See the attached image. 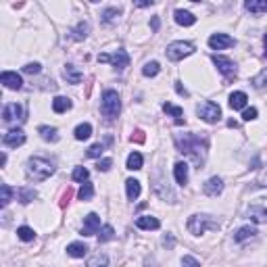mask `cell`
<instances>
[{"label": "cell", "instance_id": "obj_14", "mask_svg": "<svg viewBox=\"0 0 267 267\" xmlns=\"http://www.w3.org/2000/svg\"><path fill=\"white\" fill-rule=\"evenodd\" d=\"M246 217H249L252 223H267V207L251 205L249 209H246Z\"/></svg>", "mask_w": 267, "mask_h": 267}, {"label": "cell", "instance_id": "obj_37", "mask_svg": "<svg viewBox=\"0 0 267 267\" xmlns=\"http://www.w3.org/2000/svg\"><path fill=\"white\" fill-rule=\"evenodd\" d=\"M11 198H13V188L9 184H2V186H0V205L6 207L11 203Z\"/></svg>", "mask_w": 267, "mask_h": 267}, {"label": "cell", "instance_id": "obj_12", "mask_svg": "<svg viewBox=\"0 0 267 267\" xmlns=\"http://www.w3.org/2000/svg\"><path fill=\"white\" fill-rule=\"evenodd\" d=\"M234 44H236V40L230 38L228 33H213L209 38V46L213 50H223V48H230Z\"/></svg>", "mask_w": 267, "mask_h": 267}, {"label": "cell", "instance_id": "obj_30", "mask_svg": "<svg viewBox=\"0 0 267 267\" xmlns=\"http://www.w3.org/2000/svg\"><path fill=\"white\" fill-rule=\"evenodd\" d=\"M163 111H165V113H169L171 117H176V123H178V125H182V123H184V119H182L184 111L179 109V106L171 104V103H165V104H163Z\"/></svg>", "mask_w": 267, "mask_h": 267}, {"label": "cell", "instance_id": "obj_36", "mask_svg": "<svg viewBox=\"0 0 267 267\" xmlns=\"http://www.w3.org/2000/svg\"><path fill=\"white\" fill-rule=\"evenodd\" d=\"M113 238H115V230H113L111 225H103V228L98 230V242H109Z\"/></svg>", "mask_w": 267, "mask_h": 267}, {"label": "cell", "instance_id": "obj_16", "mask_svg": "<svg viewBox=\"0 0 267 267\" xmlns=\"http://www.w3.org/2000/svg\"><path fill=\"white\" fill-rule=\"evenodd\" d=\"M203 192L207 196H217V194H222L223 192V179L222 178H209L205 182V186H203Z\"/></svg>", "mask_w": 267, "mask_h": 267}, {"label": "cell", "instance_id": "obj_49", "mask_svg": "<svg viewBox=\"0 0 267 267\" xmlns=\"http://www.w3.org/2000/svg\"><path fill=\"white\" fill-rule=\"evenodd\" d=\"M130 140H132V142H134V140H136V142H144V132L142 130H136V132L132 134Z\"/></svg>", "mask_w": 267, "mask_h": 267}, {"label": "cell", "instance_id": "obj_35", "mask_svg": "<svg viewBox=\"0 0 267 267\" xmlns=\"http://www.w3.org/2000/svg\"><path fill=\"white\" fill-rule=\"evenodd\" d=\"M88 267H109V257L104 252H96L94 257H90Z\"/></svg>", "mask_w": 267, "mask_h": 267}, {"label": "cell", "instance_id": "obj_28", "mask_svg": "<svg viewBox=\"0 0 267 267\" xmlns=\"http://www.w3.org/2000/svg\"><path fill=\"white\" fill-rule=\"evenodd\" d=\"M257 234H259V232H257L255 228H251V225H244V228H240L236 234H234V240H236V242H244V240L255 238Z\"/></svg>", "mask_w": 267, "mask_h": 267}, {"label": "cell", "instance_id": "obj_51", "mask_svg": "<svg viewBox=\"0 0 267 267\" xmlns=\"http://www.w3.org/2000/svg\"><path fill=\"white\" fill-rule=\"evenodd\" d=\"M152 4H155L152 0H140V2H136L138 9H144V6H152Z\"/></svg>", "mask_w": 267, "mask_h": 267}, {"label": "cell", "instance_id": "obj_6", "mask_svg": "<svg viewBox=\"0 0 267 267\" xmlns=\"http://www.w3.org/2000/svg\"><path fill=\"white\" fill-rule=\"evenodd\" d=\"M196 115L207 123H217L222 119V109H219V104L211 103V100H205V103L196 104Z\"/></svg>", "mask_w": 267, "mask_h": 267}, {"label": "cell", "instance_id": "obj_32", "mask_svg": "<svg viewBox=\"0 0 267 267\" xmlns=\"http://www.w3.org/2000/svg\"><path fill=\"white\" fill-rule=\"evenodd\" d=\"M142 163H144V159L140 152H132V155L128 157V163H125V167L132 171H138V169H142Z\"/></svg>", "mask_w": 267, "mask_h": 267}, {"label": "cell", "instance_id": "obj_3", "mask_svg": "<svg viewBox=\"0 0 267 267\" xmlns=\"http://www.w3.org/2000/svg\"><path fill=\"white\" fill-rule=\"evenodd\" d=\"M186 228H188L192 236H200V234H205L207 230H219V222L213 219L211 215H207V213H196V215L188 217Z\"/></svg>", "mask_w": 267, "mask_h": 267}, {"label": "cell", "instance_id": "obj_40", "mask_svg": "<svg viewBox=\"0 0 267 267\" xmlns=\"http://www.w3.org/2000/svg\"><path fill=\"white\" fill-rule=\"evenodd\" d=\"M251 84H252V88H257V90H261V88H267V69H263L259 75H255L251 79Z\"/></svg>", "mask_w": 267, "mask_h": 267}, {"label": "cell", "instance_id": "obj_4", "mask_svg": "<svg viewBox=\"0 0 267 267\" xmlns=\"http://www.w3.org/2000/svg\"><path fill=\"white\" fill-rule=\"evenodd\" d=\"M121 111V100L115 90H104L103 100H100V113L106 117V121H115Z\"/></svg>", "mask_w": 267, "mask_h": 267}, {"label": "cell", "instance_id": "obj_8", "mask_svg": "<svg viewBox=\"0 0 267 267\" xmlns=\"http://www.w3.org/2000/svg\"><path fill=\"white\" fill-rule=\"evenodd\" d=\"M98 63H111L115 69H125L130 65V55L125 50H117L113 55H98Z\"/></svg>", "mask_w": 267, "mask_h": 267}, {"label": "cell", "instance_id": "obj_15", "mask_svg": "<svg viewBox=\"0 0 267 267\" xmlns=\"http://www.w3.org/2000/svg\"><path fill=\"white\" fill-rule=\"evenodd\" d=\"M100 230V217L96 213H88V215L84 217V228H82V234L84 236H92V234H96Z\"/></svg>", "mask_w": 267, "mask_h": 267}, {"label": "cell", "instance_id": "obj_45", "mask_svg": "<svg viewBox=\"0 0 267 267\" xmlns=\"http://www.w3.org/2000/svg\"><path fill=\"white\" fill-rule=\"evenodd\" d=\"M242 119H244V121H252V119H257V109H255V106H251V109H244Z\"/></svg>", "mask_w": 267, "mask_h": 267}, {"label": "cell", "instance_id": "obj_19", "mask_svg": "<svg viewBox=\"0 0 267 267\" xmlns=\"http://www.w3.org/2000/svg\"><path fill=\"white\" fill-rule=\"evenodd\" d=\"M173 17H176V23L184 25V28H190V25L196 23V17L192 15V13H188V11H182V9H178L176 13H173Z\"/></svg>", "mask_w": 267, "mask_h": 267}, {"label": "cell", "instance_id": "obj_34", "mask_svg": "<svg viewBox=\"0 0 267 267\" xmlns=\"http://www.w3.org/2000/svg\"><path fill=\"white\" fill-rule=\"evenodd\" d=\"M73 134H75V140H88L92 136V125L90 123H79Z\"/></svg>", "mask_w": 267, "mask_h": 267}, {"label": "cell", "instance_id": "obj_29", "mask_svg": "<svg viewBox=\"0 0 267 267\" xmlns=\"http://www.w3.org/2000/svg\"><path fill=\"white\" fill-rule=\"evenodd\" d=\"M17 194H19V203H21V205H28V203H31V200L38 196V192L33 190V188H30V186H23V188L17 190Z\"/></svg>", "mask_w": 267, "mask_h": 267}, {"label": "cell", "instance_id": "obj_2", "mask_svg": "<svg viewBox=\"0 0 267 267\" xmlns=\"http://www.w3.org/2000/svg\"><path fill=\"white\" fill-rule=\"evenodd\" d=\"M52 173H55V165H52V161H48V159H44V157L28 159L25 176H28L30 182H44V179H48Z\"/></svg>", "mask_w": 267, "mask_h": 267}, {"label": "cell", "instance_id": "obj_11", "mask_svg": "<svg viewBox=\"0 0 267 267\" xmlns=\"http://www.w3.org/2000/svg\"><path fill=\"white\" fill-rule=\"evenodd\" d=\"M2 144L4 146H9V148H17V146H21L25 144V132L21 128H13L9 130L2 136Z\"/></svg>", "mask_w": 267, "mask_h": 267}, {"label": "cell", "instance_id": "obj_24", "mask_svg": "<svg viewBox=\"0 0 267 267\" xmlns=\"http://www.w3.org/2000/svg\"><path fill=\"white\" fill-rule=\"evenodd\" d=\"M38 134L42 136V140H46V142H59V130L57 128H50V125H40Z\"/></svg>", "mask_w": 267, "mask_h": 267}, {"label": "cell", "instance_id": "obj_22", "mask_svg": "<svg viewBox=\"0 0 267 267\" xmlns=\"http://www.w3.org/2000/svg\"><path fill=\"white\" fill-rule=\"evenodd\" d=\"M63 75L67 79V84H79L82 82V71L77 69L75 65H65V71H63Z\"/></svg>", "mask_w": 267, "mask_h": 267}, {"label": "cell", "instance_id": "obj_23", "mask_svg": "<svg viewBox=\"0 0 267 267\" xmlns=\"http://www.w3.org/2000/svg\"><path fill=\"white\" fill-rule=\"evenodd\" d=\"M173 176H176V182L179 186H186L188 184V165L186 163H176V167H173Z\"/></svg>", "mask_w": 267, "mask_h": 267}, {"label": "cell", "instance_id": "obj_20", "mask_svg": "<svg viewBox=\"0 0 267 267\" xmlns=\"http://www.w3.org/2000/svg\"><path fill=\"white\" fill-rule=\"evenodd\" d=\"M119 15H121V9H117V6H106V9L100 11V19H103V23H106V25L115 23Z\"/></svg>", "mask_w": 267, "mask_h": 267}, {"label": "cell", "instance_id": "obj_13", "mask_svg": "<svg viewBox=\"0 0 267 267\" xmlns=\"http://www.w3.org/2000/svg\"><path fill=\"white\" fill-rule=\"evenodd\" d=\"M0 82H2V86L9 90H21V86H23L21 75L15 71H4L2 75H0Z\"/></svg>", "mask_w": 267, "mask_h": 267}, {"label": "cell", "instance_id": "obj_27", "mask_svg": "<svg viewBox=\"0 0 267 267\" xmlns=\"http://www.w3.org/2000/svg\"><path fill=\"white\" fill-rule=\"evenodd\" d=\"M125 192H128V198H130V200H136V198L140 196V192H142L138 179H134V178L125 179Z\"/></svg>", "mask_w": 267, "mask_h": 267}, {"label": "cell", "instance_id": "obj_9", "mask_svg": "<svg viewBox=\"0 0 267 267\" xmlns=\"http://www.w3.org/2000/svg\"><path fill=\"white\" fill-rule=\"evenodd\" d=\"M23 106L17 104V103H9L2 109V121L6 125H17L19 121H23Z\"/></svg>", "mask_w": 267, "mask_h": 267}, {"label": "cell", "instance_id": "obj_33", "mask_svg": "<svg viewBox=\"0 0 267 267\" xmlns=\"http://www.w3.org/2000/svg\"><path fill=\"white\" fill-rule=\"evenodd\" d=\"M88 31H90V23H88V21H79V23H77V28H75V30H71L73 40H84L86 36H88Z\"/></svg>", "mask_w": 267, "mask_h": 267}, {"label": "cell", "instance_id": "obj_42", "mask_svg": "<svg viewBox=\"0 0 267 267\" xmlns=\"http://www.w3.org/2000/svg\"><path fill=\"white\" fill-rule=\"evenodd\" d=\"M103 150H104V146L98 142V144H92L90 148H88V152H86V155H88L90 159H96V157H100V155H103Z\"/></svg>", "mask_w": 267, "mask_h": 267}, {"label": "cell", "instance_id": "obj_1", "mask_svg": "<svg viewBox=\"0 0 267 267\" xmlns=\"http://www.w3.org/2000/svg\"><path fill=\"white\" fill-rule=\"evenodd\" d=\"M173 140H176L178 150L182 152V155L190 157L198 169L205 165L207 146H209V140H207V136H200V134L188 132V134H176V136H173Z\"/></svg>", "mask_w": 267, "mask_h": 267}, {"label": "cell", "instance_id": "obj_7", "mask_svg": "<svg viewBox=\"0 0 267 267\" xmlns=\"http://www.w3.org/2000/svg\"><path fill=\"white\" fill-rule=\"evenodd\" d=\"M192 52H194V46H192L190 42H171L169 46H167V50H165V55L169 61H182V59L186 57H190Z\"/></svg>", "mask_w": 267, "mask_h": 267}, {"label": "cell", "instance_id": "obj_53", "mask_svg": "<svg viewBox=\"0 0 267 267\" xmlns=\"http://www.w3.org/2000/svg\"><path fill=\"white\" fill-rule=\"evenodd\" d=\"M263 44H265V57H267V33H265V38H263Z\"/></svg>", "mask_w": 267, "mask_h": 267}, {"label": "cell", "instance_id": "obj_25", "mask_svg": "<svg viewBox=\"0 0 267 267\" xmlns=\"http://www.w3.org/2000/svg\"><path fill=\"white\" fill-rule=\"evenodd\" d=\"M246 100H249V96L244 94V92H232L230 94V106L234 111H240L246 106Z\"/></svg>", "mask_w": 267, "mask_h": 267}, {"label": "cell", "instance_id": "obj_17", "mask_svg": "<svg viewBox=\"0 0 267 267\" xmlns=\"http://www.w3.org/2000/svg\"><path fill=\"white\" fill-rule=\"evenodd\" d=\"M136 228H140V230H159L161 228V222H159L157 217H152V215H140L136 219Z\"/></svg>", "mask_w": 267, "mask_h": 267}, {"label": "cell", "instance_id": "obj_41", "mask_svg": "<svg viewBox=\"0 0 267 267\" xmlns=\"http://www.w3.org/2000/svg\"><path fill=\"white\" fill-rule=\"evenodd\" d=\"M88 178H90V171L86 169V167H75V169H73V179H75V182H88Z\"/></svg>", "mask_w": 267, "mask_h": 267}, {"label": "cell", "instance_id": "obj_48", "mask_svg": "<svg viewBox=\"0 0 267 267\" xmlns=\"http://www.w3.org/2000/svg\"><path fill=\"white\" fill-rule=\"evenodd\" d=\"M257 184H259V186H263V188H267V169H263L261 173H259Z\"/></svg>", "mask_w": 267, "mask_h": 267}, {"label": "cell", "instance_id": "obj_10", "mask_svg": "<svg viewBox=\"0 0 267 267\" xmlns=\"http://www.w3.org/2000/svg\"><path fill=\"white\" fill-rule=\"evenodd\" d=\"M213 63H215V67L219 69V73H222V75H223L225 79L236 77L238 67H236V63H234L232 59H228V57H222V55H215V57H213Z\"/></svg>", "mask_w": 267, "mask_h": 267}, {"label": "cell", "instance_id": "obj_50", "mask_svg": "<svg viewBox=\"0 0 267 267\" xmlns=\"http://www.w3.org/2000/svg\"><path fill=\"white\" fill-rule=\"evenodd\" d=\"M176 90H178V94H179V96H190V94H188V90H186L184 86H182V82H176Z\"/></svg>", "mask_w": 267, "mask_h": 267}, {"label": "cell", "instance_id": "obj_44", "mask_svg": "<svg viewBox=\"0 0 267 267\" xmlns=\"http://www.w3.org/2000/svg\"><path fill=\"white\" fill-rule=\"evenodd\" d=\"M182 267H200V263L196 261L194 257L186 255V257H182Z\"/></svg>", "mask_w": 267, "mask_h": 267}, {"label": "cell", "instance_id": "obj_39", "mask_svg": "<svg viewBox=\"0 0 267 267\" xmlns=\"http://www.w3.org/2000/svg\"><path fill=\"white\" fill-rule=\"evenodd\" d=\"M17 236H19V240H23V242H31V240L36 238V232L28 228V225H21V228L17 230Z\"/></svg>", "mask_w": 267, "mask_h": 267}, {"label": "cell", "instance_id": "obj_18", "mask_svg": "<svg viewBox=\"0 0 267 267\" xmlns=\"http://www.w3.org/2000/svg\"><path fill=\"white\" fill-rule=\"evenodd\" d=\"M88 244H84V242H71L69 246H67V255L73 257V259H82L88 255Z\"/></svg>", "mask_w": 267, "mask_h": 267}, {"label": "cell", "instance_id": "obj_21", "mask_svg": "<svg viewBox=\"0 0 267 267\" xmlns=\"http://www.w3.org/2000/svg\"><path fill=\"white\" fill-rule=\"evenodd\" d=\"M244 9L252 15H263V13H267V0H246Z\"/></svg>", "mask_w": 267, "mask_h": 267}, {"label": "cell", "instance_id": "obj_52", "mask_svg": "<svg viewBox=\"0 0 267 267\" xmlns=\"http://www.w3.org/2000/svg\"><path fill=\"white\" fill-rule=\"evenodd\" d=\"M150 25H152V30L157 31V30H159V17H152V23H150Z\"/></svg>", "mask_w": 267, "mask_h": 267}, {"label": "cell", "instance_id": "obj_43", "mask_svg": "<svg viewBox=\"0 0 267 267\" xmlns=\"http://www.w3.org/2000/svg\"><path fill=\"white\" fill-rule=\"evenodd\" d=\"M40 69H42V67H40V63H28V65L23 67V71L30 73V75H36V73H40Z\"/></svg>", "mask_w": 267, "mask_h": 267}, {"label": "cell", "instance_id": "obj_31", "mask_svg": "<svg viewBox=\"0 0 267 267\" xmlns=\"http://www.w3.org/2000/svg\"><path fill=\"white\" fill-rule=\"evenodd\" d=\"M92 196H94V186H92L90 182H84L82 188L77 190V198L84 200V203H88V200H92Z\"/></svg>", "mask_w": 267, "mask_h": 267}, {"label": "cell", "instance_id": "obj_47", "mask_svg": "<svg viewBox=\"0 0 267 267\" xmlns=\"http://www.w3.org/2000/svg\"><path fill=\"white\" fill-rule=\"evenodd\" d=\"M163 244L167 249H173V246H176V238H173L171 234H167V236H163Z\"/></svg>", "mask_w": 267, "mask_h": 267}, {"label": "cell", "instance_id": "obj_38", "mask_svg": "<svg viewBox=\"0 0 267 267\" xmlns=\"http://www.w3.org/2000/svg\"><path fill=\"white\" fill-rule=\"evenodd\" d=\"M159 71H161V67H159L157 61H150V63H146V65L142 67V75H144V77H155Z\"/></svg>", "mask_w": 267, "mask_h": 267}, {"label": "cell", "instance_id": "obj_5", "mask_svg": "<svg viewBox=\"0 0 267 267\" xmlns=\"http://www.w3.org/2000/svg\"><path fill=\"white\" fill-rule=\"evenodd\" d=\"M150 182H152V192H155L159 198H161V200H167V203H176V194H173L171 186L167 184V179L163 178L161 171H157L155 176L150 178Z\"/></svg>", "mask_w": 267, "mask_h": 267}, {"label": "cell", "instance_id": "obj_26", "mask_svg": "<svg viewBox=\"0 0 267 267\" xmlns=\"http://www.w3.org/2000/svg\"><path fill=\"white\" fill-rule=\"evenodd\" d=\"M71 106H73V103H71V98H67V96H57L52 100V111L55 113H67Z\"/></svg>", "mask_w": 267, "mask_h": 267}, {"label": "cell", "instance_id": "obj_46", "mask_svg": "<svg viewBox=\"0 0 267 267\" xmlns=\"http://www.w3.org/2000/svg\"><path fill=\"white\" fill-rule=\"evenodd\" d=\"M111 165H113L111 159H103V161H98L96 169H98V171H109V169H111Z\"/></svg>", "mask_w": 267, "mask_h": 267}]
</instances>
